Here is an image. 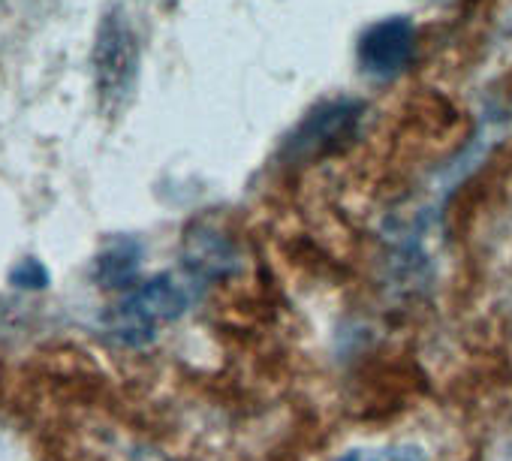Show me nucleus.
<instances>
[{
    "label": "nucleus",
    "mask_w": 512,
    "mask_h": 461,
    "mask_svg": "<svg viewBox=\"0 0 512 461\" xmlns=\"http://www.w3.org/2000/svg\"><path fill=\"white\" fill-rule=\"evenodd\" d=\"M190 305V290L172 275H157L136 284L109 314L106 332L121 347H145L157 338L163 323L178 320Z\"/></svg>",
    "instance_id": "f257e3e1"
},
{
    "label": "nucleus",
    "mask_w": 512,
    "mask_h": 461,
    "mask_svg": "<svg viewBox=\"0 0 512 461\" xmlns=\"http://www.w3.org/2000/svg\"><path fill=\"white\" fill-rule=\"evenodd\" d=\"M416 52V28L404 16L380 19L359 40V64L377 79L398 76Z\"/></svg>",
    "instance_id": "20e7f679"
},
{
    "label": "nucleus",
    "mask_w": 512,
    "mask_h": 461,
    "mask_svg": "<svg viewBox=\"0 0 512 461\" xmlns=\"http://www.w3.org/2000/svg\"><path fill=\"white\" fill-rule=\"evenodd\" d=\"M181 260L187 272L202 281H223L241 266L235 242L211 223H193L187 229L184 245H181Z\"/></svg>",
    "instance_id": "39448f33"
},
{
    "label": "nucleus",
    "mask_w": 512,
    "mask_h": 461,
    "mask_svg": "<svg viewBox=\"0 0 512 461\" xmlns=\"http://www.w3.org/2000/svg\"><path fill=\"white\" fill-rule=\"evenodd\" d=\"M49 281H52V278H49V269H46L40 260H34V257L22 260V263L13 266V272H10V284L19 287V290H46Z\"/></svg>",
    "instance_id": "6e6552de"
},
{
    "label": "nucleus",
    "mask_w": 512,
    "mask_h": 461,
    "mask_svg": "<svg viewBox=\"0 0 512 461\" xmlns=\"http://www.w3.org/2000/svg\"><path fill=\"white\" fill-rule=\"evenodd\" d=\"M139 79V40L121 10H112L97 31L94 43V85L106 112L130 103Z\"/></svg>",
    "instance_id": "f03ea898"
},
{
    "label": "nucleus",
    "mask_w": 512,
    "mask_h": 461,
    "mask_svg": "<svg viewBox=\"0 0 512 461\" xmlns=\"http://www.w3.org/2000/svg\"><path fill=\"white\" fill-rule=\"evenodd\" d=\"M142 248L133 239H118L94 260V281L106 290H133L139 281Z\"/></svg>",
    "instance_id": "423d86ee"
},
{
    "label": "nucleus",
    "mask_w": 512,
    "mask_h": 461,
    "mask_svg": "<svg viewBox=\"0 0 512 461\" xmlns=\"http://www.w3.org/2000/svg\"><path fill=\"white\" fill-rule=\"evenodd\" d=\"M359 118H362V106L353 103V100L323 103L290 136L287 154L293 160H314V157H320L326 151H335L344 139H350L356 133Z\"/></svg>",
    "instance_id": "7ed1b4c3"
},
{
    "label": "nucleus",
    "mask_w": 512,
    "mask_h": 461,
    "mask_svg": "<svg viewBox=\"0 0 512 461\" xmlns=\"http://www.w3.org/2000/svg\"><path fill=\"white\" fill-rule=\"evenodd\" d=\"M332 461H428V455L419 446H365L350 449Z\"/></svg>",
    "instance_id": "0eeeda50"
}]
</instances>
